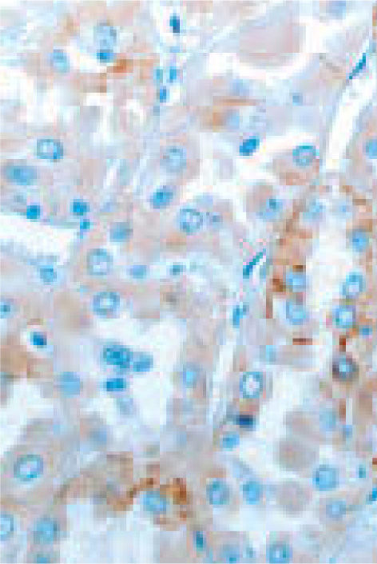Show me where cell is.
I'll return each mask as SVG.
<instances>
[{
  "mask_svg": "<svg viewBox=\"0 0 377 564\" xmlns=\"http://www.w3.org/2000/svg\"><path fill=\"white\" fill-rule=\"evenodd\" d=\"M14 477L22 482H31L37 480L44 471V462L40 456L25 454L19 457L14 462Z\"/></svg>",
  "mask_w": 377,
  "mask_h": 564,
  "instance_id": "cell-1",
  "label": "cell"
},
{
  "mask_svg": "<svg viewBox=\"0 0 377 564\" xmlns=\"http://www.w3.org/2000/svg\"><path fill=\"white\" fill-rule=\"evenodd\" d=\"M190 152L186 147L173 145L162 151L161 163L166 170L172 174H182L190 165Z\"/></svg>",
  "mask_w": 377,
  "mask_h": 564,
  "instance_id": "cell-2",
  "label": "cell"
},
{
  "mask_svg": "<svg viewBox=\"0 0 377 564\" xmlns=\"http://www.w3.org/2000/svg\"><path fill=\"white\" fill-rule=\"evenodd\" d=\"M348 500L341 497H328L321 501L320 517L324 523L334 525L340 523L349 512Z\"/></svg>",
  "mask_w": 377,
  "mask_h": 564,
  "instance_id": "cell-3",
  "label": "cell"
},
{
  "mask_svg": "<svg viewBox=\"0 0 377 564\" xmlns=\"http://www.w3.org/2000/svg\"><path fill=\"white\" fill-rule=\"evenodd\" d=\"M313 483L317 490L330 492L338 486L340 474L334 467L327 465H321L313 473Z\"/></svg>",
  "mask_w": 377,
  "mask_h": 564,
  "instance_id": "cell-4",
  "label": "cell"
},
{
  "mask_svg": "<svg viewBox=\"0 0 377 564\" xmlns=\"http://www.w3.org/2000/svg\"><path fill=\"white\" fill-rule=\"evenodd\" d=\"M178 224L180 230L188 235H195L201 231L203 224V216L201 212L191 207H186L179 211Z\"/></svg>",
  "mask_w": 377,
  "mask_h": 564,
  "instance_id": "cell-5",
  "label": "cell"
},
{
  "mask_svg": "<svg viewBox=\"0 0 377 564\" xmlns=\"http://www.w3.org/2000/svg\"><path fill=\"white\" fill-rule=\"evenodd\" d=\"M89 271L94 275H105L111 269L112 257L106 250L94 249L90 250L86 258Z\"/></svg>",
  "mask_w": 377,
  "mask_h": 564,
  "instance_id": "cell-6",
  "label": "cell"
},
{
  "mask_svg": "<svg viewBox=\"0 0 377 564\" xmlns=\"http://www.w3.org/2000/svg\"><path fill=\"white\" fill-rule=\"evenodd\" d=\"M7 179L16 183L29 185L37 178V172L32 166L25 165H9L3 170Z\"/></svg>",
  "mask_w": 377,
  "mask_h": 564,
  "instance_id": "cell-7",
  "label": "cell"
},
{
  "mask_svg": "<svg viewBox=\"0 0 377 564\" xmlns=\"http://www.w3.org/2000/svg\"><path fill=\"white\" fill-rule=\"evenodd\" d=\"M357 373V366L351 358L346 357L337 358L332 365V375L341 382L352 381Z\"/></svg>",
  "mask_w": 377,
  "mask_h": 564,
  "instance_id": "cell-8",
  "label": "cell"
},
{
  "mask_svg": "<svg viewBox=\"0 0 377 564\" xmlns=\"http://www.w3.org/2000/svg\"><path fill=\"white\" fill-rule=\"evenodd\" d=\"M36 153L39 158L47 160H59L63 155V147L59 141L43 139L38 141Z\"/></svg>",
  "mask_w": 377,
  "mask_h": 564,
  "instance_id": "cell-9",
  "label": "cell"
},
{
  "mask_svg": "<svg viewBox=\"0 0 377 564\" xmlns=\"http://www.w3.org/2000/svg\"><path fill=\"white\" fill-rule=\"evenodd\" d=\"M119 296L113 292H102L96 295L94 308L101 315L112 314L119 306Z\"/></svg>",
  "mask_w": 377,
  "mask_h": 564,
  "instance_id": "cell-10",
  "label": "cell"
},
{
  "mask_svg": "<svg viewBox=\"0 0 377 564\" xmlns=\"http://www.w3.org/2000/svg\"><path fill=\"white\" fill-rule=\"evenodd\" d=\"M207 497L210 504L214 506H224L230 499V490L225 483L216 480L207 487Z\"/></svg>",
  "mask_w": 377,
  "mask_h": 564,
  "instance_id": "cell-11",
  "label": "cell"
},
{
  "mask_svg": "<svg viewBox=\"0 0 377 564\" xmlns=\"http://www.w3.org/2000/svg\"><path fill=\"white\" fill-rule=\"evenodd\" d=\"M59 529L56 523L51 519H43L36 525L34 536L40 543H49L56 539Z\"/></svg>",
  "mask_w": 377,
  "mask_h": 564,
  "instance_id": "cell-12",
  "label": "cell"
},
{
  "mask_svg": "<svg viewBox=\"0 0 377 564\" xmlns=\"http://www.w3.org/2000/svg\"><path fill=\"white\" fill-rule=\"evenodd\" d=\"M105 361L111 365L121 368L128 367L131 360V353L129 350L120 346L107 348L103 352Z\"/></svg>",
  "mask_w": 377,
  "mask_h": 564,
  "instance_id": "cell-13",
  "label": "cell"
},
{
  "mask_svg": "<svg viewBox=\"0 0 377 564\" xmlns=\"http://www.w3.org/2000/svg\"><path fill=\"white\" fill-rule=\"evenodd\" d=\"M293 556L291 547L288 543L283 541H276L270 544L268 549V557L270 561L274 563H284L288 562Z\"/></svg>",
  "mask_w": 377,
  "mask_h": 564,
  "instance_id": "cell-14",
  "label": "cell"
},
{
  "mask_svg": "<svg viewBox=\"0 0 377 564\" xmlns=\"http://www.w3.org/2000/svg\"><path fill=\"white\" fill-rule=\"evenodd\" d=\"M363 289V280L361 275L352 274L348 277L343 285V294L348 298H354L360 294Z\"/></svg>",
  "mask_w": 377,
  "mask_h": 564,
  "instance_id": "cell-15",
  "label": "cell"
},
{
  "mask_svg": "<svg viewBox=\"0 0 377 564\" xmlns=\"http://www.w3.org/2000/svg\"><path fill=\"white\" fill-rule=\"evenodd\" d=\"M335 320L340 327L348 328L355 322L356 309L352 305H342L336 309Z\"/></svg>",
  "mask_w": 377,
  "mask_h": 564,
  "instance_id": "cell-16",
  "label": "cell"
},
{
  "mask_svg": "<svg viewBox=\"0 0 377 564\" xmlns=\"http://www.w3.org/2000/svg\"><path fill=\"white\" fill-rule=\"evenodd\" d=\"M95 38L101 45L109 46L117 39V32L111 26L101 24L95 28Z\"/></svg>",
  "mask_w": 377,
  "mask_h": 564,
  "instance_id": "cell-17",
  "label": "cell"
},
{
  "mask_svg": "<svg viewBox=\"0 0 377 564\" xmlns=\"http://www.w3.org/2000/svg\"><path fill=\"white\" fill-rule=\"evenodd\" d=\"M174 190L169 186H163L154 193L151 197V203L157 208H162L170 203L174 198Z\"/></svg>",
  "mask_w": 377,
  "mask_h": 564,
  "instance_id": "cell-18",
  "label": "cell"
},
{
  "mask_svg": "<svg viewBox=\"0 0 377 564\" xmlns=\"http://www.w3.org/2000/svg\"><path fill=\"white\" fill-rule=\"evenodd\" d=\"M243 495L248 503L257 504L262 497V486L255 481H249L243 486Z\"/></svg>",
  "mask_w": 377,
  "mask_h": 564,
  "instance_id": "cell-19",
  "label": "cell"
},
{
  "mask_svg": "<svg viewBox=\"0 0 377 564\" xmlns=\"http://www.w3.org/2000/svg\"><path fill=\"white\" fill-rule=\"evenodd\" d=\"M131 233L129 224L124 222H117L113 224L110 229V238L115 242H122L129 238Z\"/></svg>",
  "mask_w": 377,
  "mask_h": 564,
  "instance_id": "cell-20",
  "label": "cell"
},
{
  "mask_svg": "<svg viewBox=\"0 0 377 564\" xmlns=\"http://www.w3.org/2000/svg\"><path fill=\"white\" fill-rule=\"evenodd\" d=\"M145 504L150 511L155 512H163L166 508V500L156 493L147 495Z\"/></svg>",
  "mask_w": 377,
  "mask_h": 564,
  "instance_id": "cell-21",
  "label": "cell"
},
{
  "mask_svg": "<svg viewBox=\"0 0 377 564\" xmlns=\"http://www.w3.org/2000/svg\"><path fill=\"white\" fill-rule=\"evenodd\" d=\"M51 63L56 70L61 72H66L70 67L67 55L60 50H55L51 54Z\"/></svg>",
  "mask_w": 377,
  "mask_h": 564,
  "instance_id": "cell-22",
  "label": "cell"
},
{
  "mask_svg": "<svg viewBox=\"0 0 377 564\" xmlns=\"http://www.w3.org/2000/svg\"><path fill=\"white\" fill-rule=\"evenodd\" d=\"M14 531V521L10 515H1V540L4 541L12 535Z\"/></svg>",
  "mask_w": 377,
  "mask_h": 564,
  "instance_id": "cell-23",
  "label": "cell"
},
{
  "mask_svg": "<svg viewBox=\"0 0 377 564\" xmlns=\"http://www.w3.org/2000/svg\"><path fill=\"white\" fill-rule=\"evenodd\" d=\"M352 243L357 250L364 248L367 244V239L361 233H356L352 238Z\"/></svg>",
  "mask_w": 377,
  "mask_h": 564,
  "instance_id": "cell-24",
  "label": "cell"
},
{
  "mask_svg": "<svg viewBox=\"0 0 377 564\" xmlns=\"http://www.w3.org/2000/svg\"><path fill=\"white\" fill-rule=\"evenodd\" d=\"M194 543H195L196 547L198 550H202L205 549V546H206V540H205L203 533H201V531H196L195 535H194Z\"/></svg>",
  "mask_w": 377,
  "mask_h": 564,
  "instance_id": "cell-25",
  "label": "cell"
},
{
  "mask_svg": "<svg viewBox=\"0 0 377 564\" xmlns=\"http://www.w3.org/2000/svg\"><path fill=\"white\" fill-rule=\"evenodd\" d=\"M238 441L239 439L236 435H229L224 437L222 440V444L226 448H230V447H235L236 443H238Z\"/></svg>",
  "mask_w": 377,
  "mask_h": 564,
  "instance_id": "cell-26",
  "label": "cell"
},
{
  "mask_svg": "<svg viewBox=\"0 0 377 564\" xmlns=\"http://www.w3.org/2000/svg\"><path fill=\"white\" fill-rule=\"evenodd\" d=\"M72 209L74 213L76 214H83L88 209V206L83 201H74L73 203Z\"/></svg>",
  "mask_w": 377,
  "mask_h": 564,
  "instance_id": "cell-27",
  "label": "cell"
},
{
  "mask_svg": "<svg viewBox=\"0 0 377 564\" xmlns=\"http://www.w3.org/2000/svg\"><path fill=\"white\" fill-rule=\"evenodd\" d=\"M97 56L98 59L102 61H109L112 60L114 57V54L113 51H109V50H101L97 53Z\"/></svg>",
  "mask_w": 377,
  "mask_h": 564,
  "instance_id": "cell-28",
  "label": "cell"
},
{
  "mask_svg": "<svg viewBox=\"0 0 377 564\" xmlns=\"http://www.w3.org/2000/svg\"><path fill=\"white\" fill-rule=\"evenodd\" d=\"M125 382L121 379H114V380L108 381L107 384H106L108 389H122L123 387H125Z\"/></svg>",
  "mask_w": 377,
  "mask_h": 564,
  "instance_id": "cell-29",
  "label": "cell"
},
{
  "mask_svg": "<svg viewBox=\"0 0 377 564\" xmlns=\"http://www.w3.org/2000/svg\"><path fill=\"white\" fill-rule=\"evenodd\" d=\"M236 423L242 427H250L254 424L252 418L246 416H240L236 419Z\"/></svg>",
  "mask_w": 377,
  "mask_h": 564,
  "instance_id": "cell-30",
  "label": "cell"
},
{
  "mask_svg": "<svg viewBox=\"0 0 377 564\" xmlns=\"http://www.w3.org/2000/svg\"><path fill=\"white\" fill-rule=\"evenodd\" d=\"M32 339L35 346H44L47 344L45 337L42 334L33 333L32 334Z\"/></svg>",
  "mask_w": 377,
  "mask_h": 564,
  "instance_id": "cell-31",
  "label": "cell"
},
{
  "mask_svg": "<svg viewBox=\"0 0 377 564\" xmlns=\"http://www.w3.org/2000/svg\"><path fill=\"white\" fill-rule=\"evenodd\" d=\"M40 213V209L37 205H31L27 210V216L30 218H36Z\"/></svg>",
  "mask_w": 377,
  "mask_h": 564,
  "instance_id": "cell-32",
  "label": "cell"
},
{
  "mask_svg": "<svg viewBox=\"0 0 377 564\" xmlns=\"http://www.w3.org/2000/svg\"><path fill=\"white\" fill-rule=\"evenodd\" d=\"M145 270L143 266H135L133 269L131 270V275L134 277H142L144 274Z\"/></svg>",
  "mask_w": 377,
  "mask_h": 564,
  "instance_id": "cell-33",
  "label": "cell"
},
{
  "mask_svg": "<svg viewBox=\"0 0 377 564\" xmlns=\"http://www.w3.org/2000/svg\"><path fill=\"white\" fill-rule=\"evenodd\" d=\"M42 277H44L45 280H52L53 277H55L53 270L51 269H43L41 271Z\"/></svg>",
  "mask_w": 377,
  "mask_h": 564,
  "instance_id": "cell-34",
  "label": "cell"
},
{
  "mask_svg": "<svg viewBox=\"0 0 377 564\" xmlns=\"http://www.w3.org/2000/svg\"><path fill=\"white\" fill-rule=\"evenodd\" d=\"M170 26L172 27L174 32H178L180 29V22L177 16H172L170 19Z\"/></svg>",
  "mask_w": 377,
  "mask_h": 564,
  "instance_id": "cell-35",
  "label": "cell"
},
{
  "mask_svg": "<svg viewBox=\"0 0 377 564\" xmlns=\"http://www.w3.org/2000/svg\"><path fill=\"white\" fill-rule=\"evenodd\" d=\"M367 500L369 503L377 500V488H373V490L371 491V494L369 495V497H368Z\"/></svg>",
  "mask_w": 377,
  "mask_h": 564,
  "instance_id": "cell-36",
  "label": "cell"
},
{
  "mask_svg": "<svg viewBox=\"0 0 377 564\" xmlns=\"http://www.w3.org/2000/svg\"><path fill=\"white\" fill-rule=\"evenodd\" d=\"M166 98H167V90L166 89L159 90V98L161 100H165Z\"/></svg>",
  "mask_w": 377,
  "mask_h": 564,
  "instance_id": "cell-37",
  "label": "cell"
},
{
  "mask_svg": "<svg viewBox=\"0 0 377 564\" xmlns=\"http://www.w3.org/2000/svg\"><path fill=\"white\" fill-rule=\"evenodd\" d=\"M177 76V71L174 68H171L170 70V78L171 79H174Z\"/></svg>",
  "mask_w": 377,
  "mask_h": 564,
  "instance_id": "cell-38",
  "label": "cell"
},
{
  "mask_svg": "<svg viewBox=\"0 0 377 564\" xmlns=\"http://www.w3.org/2000/svg\"><path fill=\"white\" fill-rule=\"evenodd\" d=\"M9 310H10V306H9L8 304H4V303H3L2 306H1V311H2V312H5V313H6V312H8Z\"/></svg>",
  "mask_w": 377,
  "mask_h": 564,
  "instance_id": "cell-39",
  "label": "cell"
},
{
  "mask_svg": "<svg viewBox=\"0 0 377 564\" xmlns=\"http://www.w3.org/2000/svg\"><path fill=\"white\" fill-rule=\"evenodd\" d=\"M89 227H90V223L87 222V221H83L82 222H81V228L86 229Z\"/></svg>",
  "mask_w": 377,
  "mask_h": 564,
  "instance_id": "cell-40",
  "label": "cell"
},
{
  "mask_svg": "<svg viewBox=\"0 0 377 564\" xmlns=\"http://www.w3.org/2000/svg\"><path fill=\"white\" fill-rule=\"evenodd\" d=\"M370 331H371V329H370V328H367V327H366V328H362V329H361V333H363V334H368V333H369V332H370Z\"/></svg>",
  "mask_w": 377,
  "mask_h": 564,
  "instance_id": "cell-41",
  "label": "cell"
},
{
  "mask_svg": "<svg viewBox=\"0 0 377 564\" xmlns=\"http://www.w3.org/2000/svg\"><path fill=\"white\" fill-rule=\"evenodd\" d=\"M156 76H157V78H162V70H157V71H156Z\"/></svg>",
  "mask_w": 377,
  "mask_h": 564,
  "instance_id": "cell-42",
  "label": "cell"
}]
</instances>
